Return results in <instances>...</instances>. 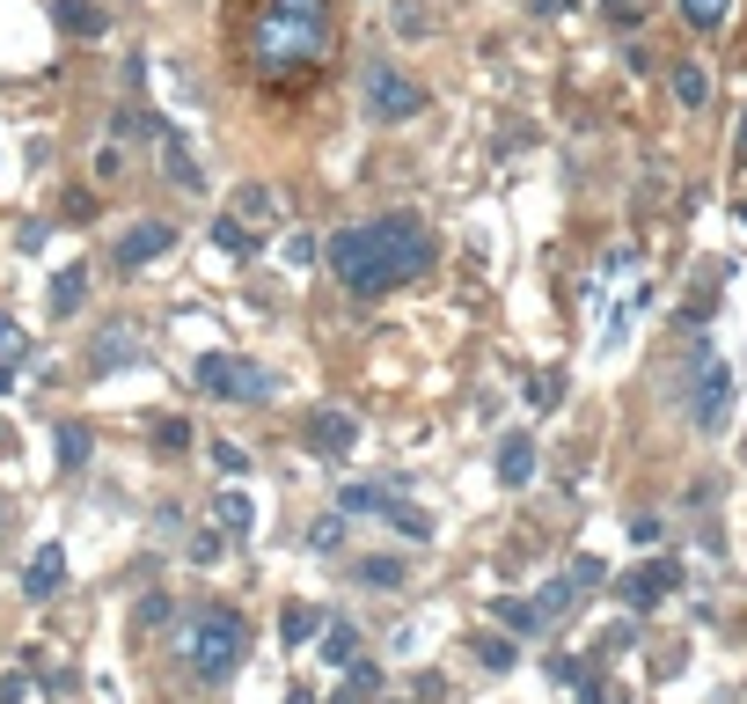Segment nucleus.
I'll return each instance as SVG.
<instances>
[{"label":"nucleus","instance_id":"27","mask_svg":"<svg viewBox=\"0 0 747 704\" xmlns=\"http://www.w3.org/2000/svg\"><path fill=\"white\" fill-rule=\"evenodd\" d=\"M272 213H278V192H272V184H249V192L235 198V221H272Z\"/></svg>","mask_w":747,"mask_h":704},{"label":"nucleus","instance_id":"37","mask_svg":"<svg viewBox=\"0 0 747 704\" xmlns=\"http://www.w3.org/2000/svg\"><path fill=\"white\" fill-rule=\"evenodd\" d=\"M0 704H30V675H8V683H0Z\"/></svg>","mask_w":747,"mask_h":704},{"label":"nucleus","instance_id":"39","mask_svg":"<svg viewBox=\"0 0 747 704\" xmlns=\"http://www.w3.org/2000/svg\"><path fill=\"white\" fill-rule=\"evenodd\" d=\"M396 30L403 37H425V8H396Z\"/></svg>","mask_w":747,"mask_h":704},{"label":"nucleus","instance_id":"22","mask_svg":"<svg viewBox=\"0 0 747 704\" xmlns=\"http://www.w3.org/2000/svg\"><path fill=\"white\" fill-rule=\"evenodd\" d=\"M278 638H286V646H308L315 638V609L308 602H286V609H278Z\"/></svg>","mask_w":747,"mask_h":704},{"label":"nucleus","instance_id":"36","mask_svg":"<svg viewBox=\"0 0 747 704\" xmlns=\"http://www.w3.org/2000/svg\"><path fill=\"white\" fill-rule=\"evenodd\" d=\"M528 397H535V404H557V397H564V374H535V382H528Z\"/></svg>","mask_w":747,"mask_h":704},{"label":"nucleus","instance_id":"12","mask_svg":"<svg viewBox=\"0 0 747 704\" xmlns=\"http://www.w3.org/2000/svg\"><path fill=\"white\" fill-rule=\"evenodd\" d=\"M139 360V331L132 323H110L104 338H96V374H118V368H132Z\"/></svg>","mask_w":747,"mask_h":704},{"label":"nucleus","instance_id":"2","mask_svg":"<svg viewBox=\"0 0 747 704\" xmlns=\"http://www.w3.org/2000/svg\"><path fill=\"white\" fill-rule=\"evenodd\" d=\"M331 59V0H257L249 22V74L257 81H308Z\"/></svg>","mask_w":747,"mask_h":704},{"label":"nucleus","instance_id":"29","mask_svg":"<svg viewBox=\"0 0 747 704\" xmlns=\"http://www.w3.org/2000/svg\"><path fill=\"white\" fill-rule=\"evenodd\" d=\"M360 587H403V558H366Z\"/></svg>","mask_w":747,"mask_h":704},{"label":"nucleus","instance_id":"18","mask_svg":"<svg viewBox=\"0 0 747 704\" xmlns=\"http://www.w3.org/2000/svg\"><path fill=\"white\" fill-rule=\"evenodd\" d=\"M161 162H169V184H184V192H198L206 176H198V162H191V147L176 140V133H161Z\"/></svg>","mask_w":747,"mask_h":704},{"label":"nucleus","instance_id":"35","mask_svg":"<svg viewBox=\"0 0 747 704\" xmlns=\"http://www.w3.org/2000/svg\"><path fill=\"white\" fill-rule=\"evenodd\" d=\"M213 462H220L227 477H243V470H249V456H243V448H235V440H213Z\"/></svg>","mask_w":747,"mask_h":704},{"label":"nucleus","instance_id":"41","mask_svg":"<svg viewBox=\"0 0 747 704\" xmlns=\"http://www.w3.org/2000/svg\"><path fill=\"white\" fill-rule=\"evenodd\" d=\"M8 345H16V323H8V316H0V352H8Z\"/></svg>","mask_w":747,"mask_h":704},{"label":"nucleus","instance_id":"19","mask_svg":"<svg viewBox=\"0 0 747 704\" xmlns=\"http://www.w3.org/2000/svg\"><path fill=\"white\" fill-rule=\"evenodd\" d=\"M572 602H579V573H572V580H550V587H542V595H535V616H542V624H557V616H572Z\"/></svg>","mask_w":747,"mask_h":704},{"label":"nucleus","instance_id":"43","mask_svg":"<svg viewBox=\"0 0 747 704\" xmlns=\"http://www.w3.org/2000/svg\"><path fill=\"white\" fill-rule=\"evenodd\" d=\"M0 514H8V492H0Z\"/></svg>","mask_w":747,"mask_h":704},{"label":"nucleus","instance_id":"10","mask_svg":"<svg viewBox=\"0 0 747 704\" xmlns=\"http://www.w3.org/2000/svg\"><path fill=\"white\" fill-rule=\"evenodd\" d=\"M352 440H360V419H352V411H315L308 419V448L315 456H345Z\"/></svg>","mask_w":747,"mask_h":704},{"label":"nucleus","instance_id":"26","mask_svg":"<svg viewBox=\"0 0 747 704\" xmlns=\"http://www.w3.org/2000/svg\"><path fill=\"white\" fill-rule=\"evenodd\" d=\"M88 448H96V440H88V426H59V470H81V462H88Z\"/></svg>","mask_w":747,"mask_h":704},{"label":"nucleus","instance_id":"3","mask_svg":"<svg viewBox=\"0 0 747 704\" xmlns=\"http://www.w3.org/2000/svg\"><path fill=\"white\" fill-rule=\"evenodd\" d=\"M249 653V624L243 609H227V602H206V609L184 624V661H191L198 683H227V675L243 668Z\"/></svg>","mask_w":747,"mask_h":704},{"label":"nucleus","instance_id":"9","mask_svg":"<svg viewBox=\"0 0 747 704\" xmlns=\"http://www.w3.org/2000/svg\"><path fill=\"white\" fill-rule=\"evenodd\" d=\"M59 580H67V550H59V544H45L30 565H22V595H30V602H52Z\"/></svg>","mask_w":747,"mask_h":704},{"label":"nucleus","instance_id":"25","mask_svg":"<svg viewBox=\"0 0 747 704\" xmlns=\"http://www.w3.org/2000/svg\"><path fill=\"white\" fill-rule=\"evenodd\" d=\"M213 243H220L227 257H249V250H257V235H249V221H235V213H227V221H213Z\"/></svg>","mask_w":747,"mask_h":704},{"label":"nucleus","instance_id":"32","mask_svg":"<svg viewBox=\"0 0 747 704\" xmlns=\"http://www.w3.org/2000/svg\"><path fill=\"white\" fill-rule=\"evenodd\" d=\"M132 624H139V632H161V624H169V595H147L132 609Z\"/></svg>","mask_w":747,"mask_h":704},{"label":"nucleus","instance_id":"1","mask_svg":"<svg viewBox=\"0 0 747 704\" xmlns=\"http://www.w3.org/2000/svg\"><path fill=\"white\" fill-rule=\"evenodd\" d=\"M331 264H337V280H345V294H396L417 272H433V228L417 213H382V221L337 228Z\"/></svg>","mask_w":747,"mask_h":704},{"label":"nucleus","instance_id":"15","mask_svg":"<svg viewBox=\"0 0 747 704\" xmlns=\"http://www.w3.org/2000/svg\"><path fill=\"white\" fill-rule=\"evenodd\" d=\"M110 133H118V140H139V147H147V140H161V118H155L147 104H118Z\"/></svg>","mask_w":747,"mask_h":704},{"label":"nucleus","instance_id":"5","mask_svg":"<svg viewBox=\"0 0 747 704\" xmlns=\"http://www.w3.org/2000/svg\"><path fill=\"white\" fill-rule=\"evenodd\" d=\"M689 419H696V433H726V419H733V368L711 345L689 352Z\"/></svg>","mask_w":747,"mask_h":704},{"label":"nucleus","instance_id":"4","mask_svg":"<svg viewBox=\"0 0 747 704\" xmlns=\"http://www.w3.org/2000/svg\"><path fill=\"white\" fill-rule=\"evenodd\" d=\"M198 397H220V404H264L272 397V368H257V360H243V352H198L191 368Z\"/></svg>","mask_w":747,"mask_h":704},{"label":"nucleus","instance_id":"34","mask_svg":"<svg viewBox=\"0 0 747 704\" xmlns=\"http://www.w3.org/2000/svg\"><path fill=\"white\" fill-rule=\"evenodd\" d=\"M337 544H345V521H337V514H331V521H315V528H308V550H323V558H331Z\"/></svg>","mask_w":747,"mask_h":704},{"label":"nucleus","instance_id":"21","mask_svg":"<svg viewBox=\"0 0 747 704\" xmlns=\"http://www.w3.org/2000/svg\"><path fill=\"white\" fill-rule=\"evenodd\" d=\"M389 499H396L389 485H345V492H337V507H345V514H389Z\"/></svg>","mask_w":747,"mask_h":704},{"label":"nucleus","instance_id":"8","mask_svg":"<svg viewBox=\"0 0 747 704\" xmlns=\"http://www.w3.org/2000/svg\"><path fill=\"white\" fill-rule=\"evenodd\" d=\"M176 250V228L169 221H132V228L118 235V272H139V264H155Z\"/></svg>","mask_w":747,"mask_h":704},{"label":"nucleus","instance_id":"16","mask_svg":"<svg viewBox=\"0 0 747 704\" xmlns=\"http://www.w3.org/2000/svg\"><path fill=\"white\" fill-rule=\"evenodd\" d=\"M323 661H331V668H352V661H360V632H352L345 616H337V624H323Z\"/></svg>","mask_w":747,"mask_h":704},{"label":"nucleus","instance_id":"44","mask_svg":"<svg viewBox=\"0 0 747 704\" xmlns=\"http://www.w3.org/2000/svg\"><path fill=\"white\" fill-rule=\"evenodd\" d=\"M740 140H747V125H740Z\"/></svg>","mask_w":747,"mask_h":704},{"label":"nucleus","instance_id":"38","mask_svg":"<svg viewBox=\"0 0 747 704\" xmlns=\"http://www.w3.org/2000/svg\"><path fill=\"white\" fill-rule=\"evenodd\" d=\"M191 558L213 565V558H220V536H206V528H198V536H191Z\"/></svg>","mask_w":747,"mask_h":704},{"label":"nucleus","instance_id":"13","mask_svg":"<svg viewBox=\"0 0 747 704\" xmlns=\"http://www.w3.org/2000/svg\"><path fill=\"white\" fill-rule=\"evenodd\" d=\"M374 697H382V668H374V661H352L331 704H374Z\"/></svg>","mask_w":747,"mask_h":704},{"label":"nucleus","instance_id":"20","mask_svg":"<svg viewBox=\"0 0 747 704\" xmlns=\"http://www.w3.org/2000/svg\"><path fill=\"white\" fill-rule=\"evenodd\" d=\"M667 81H675V104H681V110H704V96H711V81H704V67H689V59H681V67L667 74Z\"/></svg>","mask_w":747,"mask_h":704},{"label":"nucleus","instance_id":"11","mask_svg":"<svg viewBox=\"0 0 747 704\" xmlns=\"http://www.w3.org/2000/svg\"><path fill=\"white\" fill-rule=\"evenodd\" d=\"M528 477H535V440H528V433H505L499 440V485H505V492H521Z\"/></svg>","mask_w":747,"mask_h":704},{"label":"nucleus","instance_id":"30","mask_svg":"<svg viewBox=\"0 0 747 704\" xmlns=\"http://www.w3.org/2000/svg\"><path fill=\"white\" fill-rule=\"evenodd\" d=\"M59 22H67V30H81V37H96V30H104V8H81V0H59Z\"/></svg>","mask_w":747,"mask_h":704},{"label":"nucleus","instance_id":"28","mask_svg":"<svg viewBox=\"0 0 747 704\" xmlns=\"http://www.w3.org/2000/svg\"><path fill=\"white\" fill-rule=\"evenodd\" d=\"M476 661H484L491 675H505L513 661H521V653H513V638H491V632H484V638H476Z\"/></svg>","mask_w":747,"mask_h":704},{"label":"nucleus","instance_id":"14","mask_svg":"<svg viewBox=\"0 0 747 704\" xmlns=\"http://www.w3.org/2000/svg\"><path fill=\"white\" fill-rule=\"evenodd\" d=\"M52 316H73V309H81L88 301V264H67V272H52Z\"/></svg>","mask_w":747,"mask_h":704},{"label":"nucleus","instance_id":"33","mask_svg":"<svg viewBox=\"0 0 747 704\" xmlns=\"http://www.w3.org/2000/svg\"><path fill=\"white\" fill-rule=\"evenodd\" d=\"M155 448H161V456H176V448H191V426H184V419H161V426H155Z\"/></svg>","mask_w":747,"mask_h":704},{"label":"nucleus","instance_id":"31","mask_svg":"<svg viewBox=\"0 0 747 704\" xmlns=\"http://www.w3.org/2000/svg\"><path fill=\"white\" fill-rule=\"evenodd\" d=\"M726 8H733V0H681V16H689L696 30H718V22H726Z\"/></svg>","mask_w":747,"mask_h":704},{"label":"nucleus","instance_id":"42","mask_svg":"<svg viewBox=\"0 0 747 704\" xmlns=\"http://www.w3.org/2000/svg\"><path fill=\"white\" fill-rule=\"evenodd\" d=\"M733 213H740V228H747V198H740V206H733Z\"/></svg>","mask_w":747,"mask_h":704},{"label":"nucleus","instance_id":"6","mask_svg":"<svg viewBox=\"0 0 747 704\" xmlns=\"http://www.w3.org/2000/svg\"><path fill=\"white\" fill-rule=\"evenodd\" d=\"M360 96H366V118H374V125H411L417 110H425V88H417L396 59H374Z\"/></svg>","mask_w":747,"mask_h":704},{"label":"nucleus","instance_id":"7","mask_svg":"<svg viewBox=\"0 0 747 704\" xmlns=\"http://www.w3.org/2000/svg\"><path fill=\"white\" fill-rule=\"evenodd\" d=\"M675 587H681V565L675 558H652V565H638V573H623L616 595H623V609H660Z\"/></svg>","mask_w":747,"mask_h":704},{"label":"nucleus","instance_id":"23","mask_svg":"<svg viewBox=\"0 0 747 704\" xmlns=\"http://www.w3.org/2000/svg\"><path fill=\"white\" fill-rule=\"evenodd\" d=\"M213 514H220V521L235 528V536H243V528H257V507H249V492H235V485H227V492L213 499Z\"/></svg>","mask_w":747,"mask_h":704},{"label":"nucleus","instance_id":"24","mask_svg":"<svg viewBox=\"0 0 747 704\" xmlns=\"http://www.w3.org/2000/svg\"><path fill=\"white\" fill-rule=\"evenodd\" d=\"M491 616H499L505 632H535V624H542L535 602H521V595H499V602H491Z\"/></svg>","mask_w":747,"mask_h":704},{"label":"nucleus","instance_id":"17","mask_svg":"<svg viewBox=\"0 0 747 704\" xmlns=\"http://www.w3.org/2000/svg\"><path fill=\"white\" fill-rule=\"evenodd\" d=\"M389 521H396V536H403V544H433V514H417L403 492L389 499Z\"/></svg>","mask_w":747,"mask_h":704},{"label":"nucleus","instance_id":"40","mask_svg":"<svg viewBox=\"0 0 747 704\" xmlns=\"http://www.w3.org/2000/svg\"><path fill=\"white\" fill-rule=\"evenodd\" d=\"M601 8H609L616 22H638V0H601Z\"/></svg>","mask_w":747,"mask_h":704}]
</instances>
